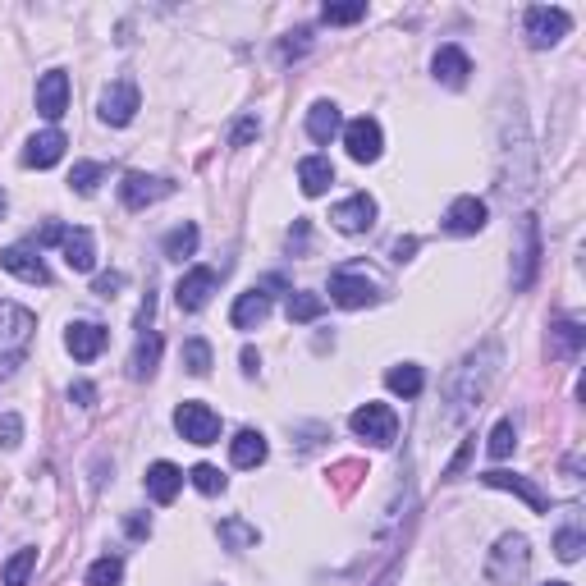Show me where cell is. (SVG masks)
<instances>
[{"mask_svg": "<svg viewBox=\"0 0 586 586\" xmlns=\"http://www.w3.org/2000/svg\"><path fill=\"white\" fill-rule=\"evenodd\" d=\"M495 371H500V344H486L481 353H472V358L458 367V376L449 380V408H445L449 426L467 422V417L477 413L486 390H490V380H495Z\"/></svg>", "mask_w": 586, "mask_h": 586, "instance_id": "1", "label": "cell"}, {"mask_svg": "<svg viewBox=\"0 0 586 586\" xmlns=\"http://www.w3.org/2000/svg\"><path fill=\"white\" fill-rule=\"evenodd\" d=\"M37 316L19 303H0V376H10L33 348Z\"/></svg>", "mask_w": 586, "mask_h": 586, "instance_id": "2", "label": "cell"}, {"mask_svg": "<svg viewBox=\"0 0 586 586\" xmlns=\"http://www.w3.org/2000/svg\"><path fill=\"white\" fill-rule=\"evenodd\" d=\"M527 564H532V550H527V536H500L495 550L486 559V577L495 586H513L527 577Z\"/></svg>", "mask_w": 586, "mask_h": 586, "instance_id": "3", "label": "cell"}, {"mask_svg": "<svg viewBox=\"0 0 586 586\" xmlns=\"http://www.w3.org/2000/svg\"><path fill=\"white\" fill-rule=\"evenodd\" d=\"M348 426H353L358 440H367V445H376V449L394 445V435H399V417H394L390 403H362L358 413L348 417Z\"/></svg>", "mask_w": 586, "mask_h": 586, "instance_id": "4", "label": "cell"}, {"mask_svg": "<svg viewBox=\"0 0 586 586\" xmlns=\"http://www.w3.org/2000/svg\"><path fill=\"white\" fill-rule=\"evenodd\" d=\"M138 110H142L138 83H133V78H115V83L101 92L97 115H101V124H110V129H124V124H133V115H138Z\"/></svg>", "mask_w": 586, "mask_h": 586, "instance_id": "5", "label": "cell"}, {"mask_svg": "<svg viewBox=\"0 0 586 586\" xmlns=\"http://www.w3.org/2000/svg\"><path fill=\"white\" fill-rule=\"evenodd\" d=\"M174 431L184 435L188 445H216L220 440V413H211L207 403L188 399V403L174 408Z\"/></svg>", "mask_w": 586, "mask_h": 586, "instance_id": "6", "label": "cell"}, {"mask_svg": "<svg viewBox=\"0 0 586 586\" xmlns=\"http://www.w3.org/2000/svg\"><path fill=\"white\" fill-rule=\"evenodd\" d=\"M568 28H573V19H568V10H559V5H532V10H527V42H532L536 51L559 46L568 37Z\"/></svg>", "mask_w": 586, "mask_h": 586, "instance_id": "7", "label": "cell"}, {"mask_svg": "<svg viewBox=\"0 0 586 586\" xmlns=\"http://www.w3.org/2000/svg\"><path fill=\"white\" fill-rule=\"evenodd\" d=\"M330 298L339 307H371L380 298V289L367 271H335L330 275Z\"/></svg>", "mask_w": 586, "mask_h": 586, "instance_id": "8", "label": "cell"}, {"mask_svg": "<svg viewBox=\"0 0 586 586\" xmlns=\"http://www.w3.org/2000/svg\"><path fill=\"white\" fill-rule=\"evenodd\" d=\"M174 184L170 179H161V174H124V184H120V202L129 211H142V207H152V202H161V197H170Z\"/></svg>", "mask_w": 586, "mask_h": 586, "instance_id": "9", "label": "cell"}, {"mask_svg": "<svg viewBox=\"0 0 586 586\" xmlns=\"http://www.w3.org/2000/svg\"><path fill=\"white\" fill-rule=\"evenodd\" d=\"M330 225H335L339 234H367V229L376 225V197H367V193L344 197V202L330 211Z\"/></svg>", "mask_w": 586, "mask_h": 586, "instance_id": "10", "label": "cell"}, {"mask_svg": "<svg viewBox=\"0 0 586 586\" xmlns=\"http://www.w3.org/2000/svg\"><path fill=\"white\" fill-rule=\"evenodd\" d=\"M518 266H513V289H532L536 266H541V234H536V216H522L518 225Z\"/></svg>", "mask_w": 586, "mask_h": 586, "instance_id": "11", "label": "cell"}, {"mask_svg": "<svg viewBox=\"0 0 586 586\" xmlns=\"http://www.w3.org/2000/svg\"><path fill=\"white\" fill-rule=\"evenodd\" d=\"M65 110H69V74L65 69H51V74L37 78V115L55 124Z\"/></svg>", "mask_w": 586, "mask_h": 586, "instance_id": "12", "label": "cell"}, {"mask_svg": "<svg viewBox=\"0 0 586 586\" xmlns=\"http://www.w3.org/2000/svg\"><path fill=\"white\" fill-rule=\"evenodd\" d=\"M344 147H348V156L358 165H371L380 156V147H385V138H380V124L371 120V115H362V120H353L344 129Z\"/></svg>", "mask_w": 586, "mask_h": 586, "instance_id": "13", "label": "cell"}, {"mask_svg": "<svg viewBox=\"0 0 586 586\" xmlns=\"http://www.w3.org/2000/svg\"><path fill=\"white\" fill-rule=\"evenodd\" d=\"M481 481H486L490 490H509V495L527 500V509H532V513H550V495H545V490L536 486V481L518 477V472H500V467H495V472H486Z\"/></svg>", "mask_w": 586, "mask_h": 586, "instance_id": "14", "label": "cell"}, {"mask_svg": "<svg viewBox=\"0 0 586 586\" xmlns=\"http://www.w3.org/2000/svg\"><path fill=\"white\" fill-rule=\"evenodd\" d=\"M211 293H216V271H211V266H197V271H188L184 280H179L174 303H179V312H202V307L211 303Z\"/></svg>", "mask_w": 586, "mask_h": 586, "instance_id": "15", "label": "cell"}, {"mask_svg": "<svg viewBox=\"0 0 586 586\" xmlns=\"http://www.w3.org/2000/svg\"><path fill=\"white\" fill-rule=\"evenodd\" d=\"M0 266L10 275H19L23 284H51V271H46V261L37 257V248H28V243H14V248L0 252Z\"/></svg>", "mask_w": 586, "mask_h": 586, "instance_id": "16", "label": "cell"}, {"mask_svg": "<svg viewBox=\"0 0 586 586\" xmlns=\"http://www.w3.org/2000/svg\"><path fill=\"white\" fill-rule=\"evenodd\" d=\"M106 344H110V335H106V326H97V321H74V326L65 330V348L74 353L78 362L101 358V353H106Z\"/></svg>", "mask_w": 586, "mask_h": 586, "instance_id": "17", "label": "cell"}, {"mask_svg": "<svg viewBox=\"0 0 586 586\" xmlns=\"http://www.w3.org/2000/svg\"><path fill=\"white\" fill-rule=\"evenodd\" d=\"M445 229L449 234H481L486 229V202L481 197H454L445 211Z\"/></svg>", "mask_w": 586, "mask_h": 586, "instance_id": "18", "label": "cell"}, {"mask_svg": "<svg viewBox=\"0 0 586 586\" xmlns=\"http://www.w3.org/2000/svg\"><path fill=\"white\" fill-rule=\"evenodd\" d=\"M65 133L60 129H46V133H33L28 138V152H23V165H33V170H51L60 156H65Z\"/></svg>", "mask_w": 586, "mask_h": 586, "instance_id": "19", "label": "cell"}, {"mask_svg": "<svg viewBox=\"0 0 586 586\" xmlns=\"http://www.w3.org/2000/svg\"><path fill=\"white\" fill-rule=\"evenodd\" d=\"M266 316H271V293H266V289H248V293H239V303H234L229 321H234V330H257Z\"/></svg>", "mask_w": 586, "mask_h": 586, "instance_id": "20", "label": "cell"}, {"mask_svg": "<svg viewBox=\"0 0 586 586\" xmlns=\"http://www.w3.org/2000/svg\"><path fill=\"white\" fill-rule=\"evenodd\" d=\"M431 69H435V78H440L445 87H463L467 74H472V60H467L463 46H440L435 60H431Z\"/></svg>", "mask_w": 586, "mask_h": 586, "instance_id": "21", "label": "cell"}, {"mask_svg": "<svg viewBox=\"0 0 586 586\" xmlns=\"http://www.w3.org/2000/svg\"><path fill=\"white\" fill-rule=\"evenodd\" d=\"M60 252H65L69 271H92V266H97V243H92V234H87V229H65Z\"/></svg>", "mask_w": 586, "mask_h": 586, "instance_id": "22", "label": "cell"}, {"mask_svg": "<svg viewBox=\"0 0 586 586\" xmlns=\"http://www.w3.org/2000/svg\"><path fill=\"white\" fill-rule=\"evenodd\" d=\"M330 184H335V165H330L326 156H303V161H298V188H303L307 197H321Z\"/></svg>", "mask_w": 586, "mask_h": 586, "instance_id": "23", "label": "cell"}, {"mask_svg": "<svg viewBox=\"0 0 586 586\" xmlns=\"http://www.w3.org/2000/svg\"><path fill=\"white\" fill-rule=\"evenodd\" d=\"M179 490H184V472H179L174 463H152L147 467V495H152L156 504H170Z\"/></svg>", "mask_w": 586, "mask_h": 586, "instance_id": "24", "label": "cell"}, {"mask_svg": "<svg viewBox=\"0 0 586 586\" xmlns=\"http://www.w3.org/2000/svg\"><path fill=\"white\" fill-rule=\"evenodd\" d=\"M229 463H234V467L266 463V435H261V431H239L234 440H229Z\"/></svg>", "mask_w": 586, "mask_h": 586, "instance_id": "25", "label": "cell"}, {"mask_svg": "<svg viewBox=\"0 0 586 586\" xmlns=\"http://www.w3.org/2000/svg\"><path fill=\"white\" fill-rule=\"evenodd\" d=\"M339 129H344V124H339L335 101H316V106L307 110V133H312V142H330Z\"/></svg>", "mask_w": 586, "mask_h": 586, "instance_id": "26", "label": "cell"}, {"mask_svg": "<svg viewBox=\"0 0 586 586\" xmlns=\"http://www.w3.org/2000/svg\"><path fill=\"white\" fill-rule=\"evenodd\" d=\"M156 362H161V335H156V330H142L138 348H133V362H129L133 380H147L156 371Z\"/></svg>", "mask_w": 586, "mask_h": 586, "instance_id": "27", "label": "cell"}, {"mask_svg": "<svg viewBox=\"0 0 586 586\" xmlns=\"http://www.w3.org/2000/svg\"><path fill=\"white\" fill-rule=\"evenodd\" d=\"M385 385H390V394H399V399H417V394L426 390V376L417 362H403V367H390Z\"/></svg>", "mask_w": 586, "mask_h": 586, "instance_id": "28", "label": "cell"}, {"mask_svg": "<svg viewBox=\"0 0 586 586\" xmlns=\"http://www.w3.org/2000/svg\"><path fill=\"white\" fill-rule=\"evenodd\" d=\"M197 239H202V234H197V225H193V220H184V225H174L170 234H165L161 248H165V257H170V261H184V257H193V252H197Z\"/></svg>", "mask_w": 586, "mask_h": 586, "instance_id": "29", "label": "cell"}, {"mask_svg": "<svg viewBox=\"0 0 586 586\" xmlns=\"http://www.w3.org/2000/svg\"><path fill=\"white\" fill-rule=\"evenodd\" d=\"M101 179H106V165H101V161H78L74 174H69V188L87 197V193H97Z\"/></svg>", "mask_w": 586, "mask_h": 586, "instance_id": "30", "label": "cell"}, {"mask_svg": "<svg viewBox=\"0 0 586 586\" xmlns=\"http://www.w3.org/2000/svg\"><path fill=\"white\" fill-rule=\"evenodd\" d=\"M120 582H124V564L115 554H106V559H97L87 568V586H120Z\"/></svg>", "mask_w": 586, "mask_h": 586, "instance_id": "31", "label": "cell"}, {"mask_svg": "<svg viewBox=\"0 0 586 586\" xmlns=\"http://www.w3.org/2000/svg\"><path fill=\"white\" fill-rule=\"evenodd\" d=\"M321 312H326V303H321L316 293H289V321L307 326V321H316Z\"/></svg>", "mask_w": 586, "mask_h": 586, "instance_id": "32", "label": "cell"}, {"mask_svg": "<svg viewBox=\"0 0 586 586\" xmlns=\"http://www.w3.org/2000/svg\"><path fill=\"white\" fill-rule=\"evenodd\" d=\"M554 339H559V353H564V358H577L586 344L582 321H559V326H554Z\"/></svg>", "mask_w": 586, "mask_h": 586, "instance_id": "33", "label": "cell"}, {"mask_svg": "<svg viewBox=\"0 0 586 586\" xmlns=\"http://www.w3.org/2000/svg\"><path fill=\"white\" fill-rule=\"evenodd\" d=\"M184 371L188 376H207L211 371V344L207 339H188L184 344Z\"/></svg>", "mask_w": 586, "mask_h": 586, "instance_id": "34", "label": "cell"}, {"mask_svg": "<svg viewBox=\"0 0 586 586\" xmlns=\"http://www.w3.org/2000/svg\"><path fill=\"white\" fill-rule=\"evenodd\" d=\"M33 568H37V550H19L10 564H5V586H28Z\"/></svg>", "mask_w": 586, "mask_h": 586, "instance_id": "35", "label": "cell"}, {"mask_svg": "<svg viewBox=\"0 0 586 586\" xmlns=\"http://www.w3.org/2000/svg\"><path fill=\"white\" fill-rule=\"evenodd\" d=\"M513 445H518V426L504 417V422H495V431H490V458H509L513 454Z\"/></svg>", "mask_w": 586, "mask_h": 586, "instance_id": "36", "label": "cell"}, {"mask_svg": "<svg viewBox=\"0 0 586 586\" xmlns=\"http://www.w3.org/2000/svg\"><path fill=\"white\" fill-rule=\"evenodd\" d=\"M582 527H564V532L554 536V554L564 559V564H573V559H582Z\"/></svg>", "mask_w": 586, "mask_h": 586, "instance_id": "37", "label": "cell"}, {"mask_svg": "<svg viewBox=\"0 0 586 586\" xmlns=\"http://www.w3.org/2000/svg\"><path fill=\"white\" fill-rule=\"evenodd\" d=\"M188 481H193L202 495H220V490H225V477H220V467H211V463H197L193 472H188Z\"/></svg>", "mask_w": 586, "mask_h": 586, "instance_id": "38", "label": "cell"}, {"mask_svg": "<svg viewBox=\"0 0 586 586\" xmlns=\"http://www.w3.org/2000/svg\"><path fill=\"white\" fill-rule=\"evenodd\" d=\"M19 445H23V417L0 413V449H19Z\"/></svg>", "mask_w": 586, "mask_h": 586, "instance_id": "39", "label": "cell"}, {"mask_svg": "<svg viewBox=\"0 0 586 586\" xmlns=\"http://www.w3.org/2000/svg\"><path fill=\"white\" fill-rule=\"evenodd\" d=\"M321 19L326 23H358V19H367V5H362V0H353V5H326Z\"/></svg>", "mask_w": 586, "mask_h": 586, "instance_id": "40", "label": "cell"}, {"mask_svg": "<svg viewBox=\"0 0 586 586\" xmlns=\"http://www.w3.org/2000/svg\"><path fill=\"white\" fill-rule=\"evenodd\" d=\"M257 133H261V120H257V115H243V120L234 124V133H229V142H234V147H248Z\"/></svg>", "mask_w": 586, "mask_h": 586, "instance_id": "41", "label": "cell"}, {"mask_svg": "<svg viewBox=\"0 0 586 586\" xmlns=\"http://www.w3.org/2000/svg\"><path fill=\"white\" fill-rule=\"evenodd\" d=\"M220 536H225V541L234 545V550H239V545H252V541H257V532H252V527H243L239 518L225 522V527H220Z\"/></svg>", "mask_w": 586, "mask_h": 586, "instance_id": "42", "label": "cell"}, {"mask_svg": "<svg viewBox=\"0 0 586 586\" xmlns=\"http://www.w3.org/2000/svg\"><path fill=\"white\" fill-rule=\"evenodd\" d=\"M69 403H78V408H92V403H97V385L74 380V385H69Z\"/></svg>", "mask_w": 586, "mask_h": 586, "instance_id": "43", "label": "cell"}, {"mask_svg": "<svg viewBox=\"0 0 586 586\" xmlns=\"http://www.w3.org/2000/svg\"><path fill=\"white\" fill-rule=\"evenodd\" d=\"M124 289V271H110V275H97V298H115Z\"/></svg>", "mask_w": 586, "mask_h": 586, "instance_id": "44", "label": "cell"}, {"mask_svg": "<svg viewBox=\"0 0 586 586\" xmlns=\"http://www.w3.org/2000/svg\"><path fill=\"white\" fill-rule=\"evenodd\" d=\"M472 449H477V440H467V445H463V449H458V454H454V458H449V467H445V477H458V472H463V467H467V458H472Z\"/></svg>", "mask_w": 586, "mask_h": 586, "instance_id": "45", "label": "cell"}, {"mask_svg": "<svg viewBox=\"0 0 586 586\" xmlns=\"http://www.w3.org/2000/svg\"><path fill=\"white\" fill-rule=\"evenodd\" d=\"M307 37H312V33H307V28H298V33H289V42L280 46V51H284V60H289V55H303V51H307Z\"/></svg>", "mask_w": 586, "mask_h": 586, "instance_id": "46", "label": "cell"}, {"mask_svg": "<svg viewBox=\"0 0 586 586\" xmlns=\"http://www.w3.org/2000/svg\"><path fill=\"white\" fill-rule=\"evenodd\" d=\"M124 527H129V536H133V541H142V536H152V522H147V518H138V513H133V518H124Z\"/></svg>", "mask_w": 586, "mask_h": 586, "instance_id": "47", "label": "cell"}, {"mask_svg": "<svg viewBox=\"0 0 586 586\" xmlns=\"http://www.w3.org/2000/svg\"><path fill=\"white\" fill-rule=\"evenodd\" d=\"M394 261H408V257H413V252H417V239H394Z\"/></svg>", "mask_w": 586, "mask_h": 586, "instance_id": "48", "label": "cell"}, {"mask_svg": "<svg viewBox=\"0 0 586 586\" xmlns=\"http://www.w3.org/2000/svg\"><path fill=\"white\" fill-rule=\"evenodd\" d=\"M60 239H65V225H46L42 239H37V248H42V243H60Z\"/></svg>", "mask_w": 586, "mask_h": 586, "instance_id": "49", "label": "cell"}, {"mask_svg": "<svg viewBox=\"0 0 586 586\" xmlns=\"http://www.w3.org/2000/svg\"><path fill=\"white\" fill-rule=\"evenodd\" d=\"M261 367V358H257V348H243V371H248V376H252V371H257Z\"/></svg>", "mask_w": 586, "mask_h": 586, "instance_id": "50", "label": "cell"}, {"mask_svg": "<svg viewBox=\"0 0 586 586\" xmlns=\"http://www.w3.org/2000/svg\"><path fill=\"white\" fill-rule=\"evenodd\" d=\"M0 216H5V188H0Z\"/></svg>", "mask_w": 586, "mask_h": 586, "instance_id": "51", "label": "cell"}, {"mask_svg": "<svg viewBox=\"0 0 586 586\" xmlns=\"http://www.w3.org/2000/svg\"><path fill=\"white\" fill-rule=\"evenodd\" d=\"M550 586H568V582H550Z\"/></svg>", "mask_w": 586, "mask_h": 586, "instance_id": "52", "label": "cell"}]
</instances>
